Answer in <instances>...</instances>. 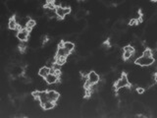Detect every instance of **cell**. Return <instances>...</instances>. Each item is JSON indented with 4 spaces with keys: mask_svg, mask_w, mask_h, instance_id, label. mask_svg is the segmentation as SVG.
Returning a JSON list of instances; mask_svg holds the SVG:
<instances>
[{
    "mask_svg": "<svg viewBox=\"0 0 157 118\" xmlns=\"http://www.w3.org/2000/svg\"><path fill=\"white\" fill-rule=\"evenodd\" d=\"M134 53H135V48L133 46H131V45L125 46L124 51H123V57H124V59H126V60H128V59H130L133 56Z\"/></svg>",
    "mask_w": 157,
    "mask_h": 118,
    "instance_id": "obj_5",
    "label": "cell"
},
{
    "mask_svg": "<svg viewBox=\"0 0 157 118\" xmlns=\"http://www.w3.org/2000/svg\"><path fill=\"white\" fill-rule=\"evenodd\" d=\"M22 73H23V69L21 67H19V66H16V67H14L13 69H12V74H13L14 76H16V77L20 76Z\"/></svg>",
    "mask_w": 157,
    "mask_h": 118,
    "instance_id": "obj_15",
    "label": "cell"
},
{
    "mask_svg": "<svg viewBox=\"0 0 157 118\" xmlns=\"http://www.w3.org/2000/svg\"><path fill=\"white\" fill-rule=\"evenodd\" d=\"M87 80L91 84V85H96V84L99 82V76H98V74L96 72H94V71H90V72L88 73Z\"/></svg>",
    "mask_w": 157,
    "mask_h": 118,
    "instance_id": "obj_6",
    "label": "cell"
},
{
    "mask_svg": "<svg viewBox=\"0 0 157 118\" xmlns=\"http://www.w3.org/2000/svg\"><path fill=\"white\" fill-rule=\"evenodd\" d=\"M129 85H130V82H129L128 77L126 76V74H123V75L118 79V81L116 82L115 88L118 90V89L124 88V87H128Z\"/></svg>",
    "mask_w": 157,
    "mask_h": 118,
    "instance_id": "obj_3",
    "label": "cell"
},
{
    "mask_svg": "<svg viewBox=\"0 0 157 118\" xmlns=\"http://www.w3.org/2000/svg\"><path fill=\"white\" fill-rule=\"evenodd\" d=\"M135 63L140 65V66H150V65H152L154 63V58L153 56H143V55H141V56L137 57V59L135 60Z\"/></svg>",
    "mask_w": 157,
    "mask_h": 118,
    "instance_id": "obj_1",
    "label": "cell"
},
{
    "mask_svg": "<svg viewBox=\"0 0 157 118\" xmlns=\"http://www.w3.org/2000/svg\"><path fill=\"white\" fill-rule=\"evenodd\" d=\"M70 54V52L67 50L65 47H63L62 43L59 45V47L57 49V52H56V56H65L68 57V55Z\"/></svg>",
    "mask_w": 157,
    "mask_h": 118,
    "instance_id": "obj_8",
    "label": "cell"
},
{
    "mask_svg": "<svg viewBox=\"0 0 157 118\" xmlns=\"http://www.w3.org/2000/svg\"><path fill=\"white\" fill-rule=\"evenodd\" d=\"M29 34L30 32L27 29H21L19 30V32L17 33V39L20 40V42H27V38H29Z\"/></svg>",
    "mask_w": 157,
    "mask_h": 118,
    "instance_id": "obj_4",
    "label": "cell"
},
{
    "mask_svg": "<svg viewBox=\"0 0 157 118\" xmlns=\"http://www.w3.org/2000/svg\"><path fill=\"white\" fill-rule=\"evenodd\" d=\"M47 95H48V98L49 101H57V99L59 98V94H58L57 92L55 91H48L47 92Z\"/></svg>",
    "mask_w": 157,
    "mask_h": 118,
    "instance_id": "obj_10",
    "label": "cell"
},
{
    "mask_svg": "<svg viewBox=\"0 0 157 118\" xmlns=\"http://www.w3.org/2000/svg\"><path fill=\"white\" fill-rule=\"evenodd\" d=\"M55 13H56V16L59 18H64L71 13V8L63 7V6H56L55 7Z\"/></svg>",
    "mask_w": 157,
    "mask_h": 118,
    "instance_id": "obj_2",
    "label": "cell"
},
{
    "mask_svg": "<svg viewBox=\"0 0 157 118\" xmlns=\"http://www.w3.org/2000/svg\"><path fill=\"white\" fill-rule=\"evenodd\" d=\"M55 7H56V6H55L53 1H48L45 5V8H47V9H55Z\"/></svg>",
    "mask_w": 157,
    "mask_h": 118,
    "instance_id": "obj_17",
    "label": "cell"
},
{
    "mask_svg": "<svg viewBox=\"0 0 157 118\" xmlns=\"http://www.w3.org/2000/svg\"><path fill=\"white\" fill-rule=\"evenodd\" d=\"M8 28L10 30H21L19 27V24H18L17 20L15 18H11L8 22Z\"/></svg>",
    "mask_w": 157,
    "mask_h": 118,
    "instance_id": "obj_9",
    "label": "cell"
},
{
    "mask_svg": "<svg viewBox=\"0 0 157 118\" xmlns=\"http://www.w3.org/2000/svg\"><path fill=\"white\" fill-rule=\"evenodd\" d=\"M35 20H33V19H30V20H29L27 22V24H26V29L29 31V32H30L32 31V29L33 28H35Z\"/></svg>",
    "mask_w": 157,
    "mask_h": 118,
    "instance_id": "obj_14",
    "label": "cell"
},
{
    "mask_svg": "<svg viewBox=\"0 0 157 118\" xmlns=\"http://www.w3.org/2000/svg\"><path fill=\"white\" fill-rule=\"evenodd\" d=\"M137 93H138V94H143V93L144 92V90L143 89V88H137Z\"/></svg>",
    "mask_w": 157,
    "mask_h": 118,
    "instance_id": "obj_18",
    "label": "cell"
},
{
    "mask_svg": "<svg viewBox=\"0 0 157 118\" xmlns=\"http://www.w3.org/2000/svg\"><path fill=\"white\" fill-rule=\"evenodd\" d=\"M41 105L44 110H50V109H52V108H54L55 102L51 101H47L43 102V103H41Z\"/></svg>",
    "mask_w": 157,
    "mask_h": 118,
    "instance_id": "obj_11",
    "label": "cell"
},
{
    "mask_svg": "<svg viewBox=\"0 0 157 118\" xmlns=\"http://www.w3.org/2000/svg\"><path fill=\"white\" fill-rule=\"evenodd\" d=\"M143 56H147V57L152 56V51H151V49H149V48L144 49V51L143 52Z\"/></svg>",
    "mask_w": 157,
    "mask_h": 118,
    "instance_id": "obj_16",
    "label": "cell"
},
{
    "mask_svg": "<svg viewBox=\"0 0 157 118\" xmlns=\"http://www.w3.org/2000/svg\"><path fill=\"white\" fill-rule=\"evenodd\" d=\"M45 81H46V83L49 84V85H52V84H55L58 81V77L55 75L54 73H49L47 76L45 77Z\"/></svg>",
    "mask_w": 157,
    "mask_h": 118,
    "instance_id": "obj_7",
    "label": "cell"
},
{
    "mask_svg": "<svg viewBox=\"0 0 157 118\" xmlns=\"http://www.w3.org/2000/svg\"><path fill=\"white\" fill-rule=\"evenodd\" d=\"M62 45H63V47H65L68 51L70 52H72L74 50V48H75V44H74L73 42H63L62 43Z\"/></svg>",
    "mask_w": 157,
    "mask_h": 118,
    "instance_id": "obj_13",
    "label": "cell"
},
{
    "mask_svg": "<svg viewBox=\"0 0 157 118\" xmlns=\"http://www.w3.org/2000/svg\"><path fill=\"white\" fill-rule=\"evenodd\" d=\"M50 69H51V68L46 67V66L45 67H42L38 71V75L41 76V77H42V78H45V77L47 76L49 73H50Z\"/></svg>",
    "mask_w": 157,
    "mask_h": 118,
    "instance_id": "obj_12",
    "label": "cell"
}]
</instances>
